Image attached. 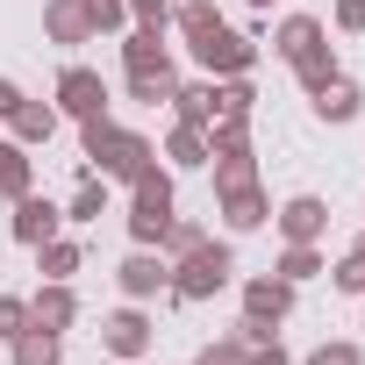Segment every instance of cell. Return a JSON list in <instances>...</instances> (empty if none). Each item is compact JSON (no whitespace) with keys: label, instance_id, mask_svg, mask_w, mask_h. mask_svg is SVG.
I'll use <instances>...</instances> for the list:
<instances>
[{"label":"cell","instance_id":"obj_5","mask_svg":"<svg viewBox=\"0 0 365 365\" xmlns=\"http://www.w3.org/2000/svg\"><path fill=\"white\" fill-rule=\"evenodd\" d=\"M51 101H58L65 122H101V115L115 108V101H108V79H101L93 65H65L58 86H51Z\"/></svg>","mask_w":365,"mask_h":365},{"label":"cell","instance_id":"obj_41","mask_svg":"<svg viewBox=\"0 0 365 365\" xmlns=\"http://www.w3.org/2000/svg\"><path fill=\"white\" fill-rule=\"evenodd\" d=\"M244 8H251V15H265V8H272V0H244Z\"/></svg>","mask_w":365,"mask_h":365},{"label":"cell","instance_id":"obj_23","mask_svg":"<svg viewBox=\"0 0 365 365\" xmlns=\"http://www.w3.org/2000/svg\"><path fill=\"white\" fill-rule=\"evenodd\" d=\"M215 115H230V122H251V115H258V86H251V72L215 79Z\"/></svg>","mask_w":365,"mask_h":365},{"label":"cell","instance_id":"obj_16","mask_svg":"<svg viewBox=\"0 0 365 365\" xmlns=\"http://www.w3.org/2000/svg\"><path fill=\"white\" fill-rule=\"evenodd\" d=\"M43 36H51L58 51H79V43H93L86 0H43Z\"/></svg>","mask_w":365,"mask_h":365},{"label":"cell","instance_id":"obj_30","mask_svg":"<svg viewBox=\"0 0 365 365\" xmlns=\"http://www.w3.org/2000/svg\"><path fill=\"white\" fill-rule=\"evenodd\" d=\"M201 237H208V230H201L194 215H172V222H165V237H158V251H165V258H187Z\"/></svg>","mask_w":365,"mask_h":365},{"label":"cell","instance_id":"obj_27","mask_svg":"<svg viewBox=\"0 0 365 365\" xmlns=\"http://www.w3.org/2000/svg\"><path fill=\"white\" fill-rule=\"evenodd\" d=\"M122 86H129V101L165 108V101H172V86H179V72H122Z\"/></svg>","mask_w":365,"mask_h":365},{"label":"cell","instance_id":"obj_22","mask_svg":"<svg viewBox=\"0 0 365 365\" xmlns=\"http://www.w3.org/2000/svg\"><path fill=\"white\" fill-rule=\"evenodd\" d=\"M272 272H279L287 287H308V279H322V272H329V258H322V244H287Z\"/></svg>","mask_w":365,"mask_h":365},{"label":"cell","instance_id":"obj_9","mask_svg":"<svg viewBox=\"0 0 365 365\" xmlns=\"http://www.w3.org/2000/svg\"><path fill=\"white\" fill-rule=\"evenodd\" d=\"M272 230H279L287 244H322V237H329V201H322V194H287V201L272 208Z\"/></svg>","mask_w":365,"mask_h":365},{"label":"cell","instance_id":"obj_36","mask_svg":"<svg viewBox=\"0 0 365 365\" xmlns=\"http://www.w3.org/2000/svg\"><path fill=\"white\" fill-rule=\"evenodd\" d=\"M22 329H29V301L22 294H0V344H15Z\"/></svg>","mask_w":365,"mask_h":365},{"label":"cell","instance_id":"obj_43","mask_svg":"<svg viewBox=\"0 0 365 365\" xmlns=\"http://www.w3.org/2000/svg\"><path fill=\"white\" fill-rule=\"evenodd\" d=\"M358 301H365V294H358ZM358 329H365V308H358Z\"/></svg>","mask_w":365,"mask_h":365},{"label":"cell","instance_id":"obj_35","mask_svg":"<svg viewBox=\"0 0 365 365\" xmlns=\"http://www.w3.org/2000/svg\"><path fill=\"white\" fill-rule=\"evenodd\" d=\"M194 365H244V336L230 329V336H215V344H201V351H194Z\"/></svg>","mask_w":365,"mask_h":365},{"label":"cell","instance_id":"obj_15","mask_svg":"<svg viewBox=\"0 0 365 365\" xmlns=\"http://www.w3.org/2000/svg\"><path fill=\"white\" fill-rule=\"evenodd\" d=\"M29 322H36V329H58V336H65V329L79 322V294H72V279H43V287L29 294Z\"/></svg>","mask_w":365,"mask_h":365},{"label":"cell","instance_id":"obj_21","mask_svg":"<svg viewBox=\"0 0 365 365\" xmlns=\"http://www.w3.org/2000/svg\"><path fill=\"white\" fill-rule=\"evenodd\" d=\"M8 365H65V336H58V329H36V322H29V329H22V336L8 344Z\"/></svg>","mask_w":365,"mask_h":365},{"label":"cell","instance_id":"obj_3","mask_svg":"<svg viewBox=\"0 0 365 365\" xmlns=\"http://www.w3.org/2000/svg\"><path fill=\"white\" fill-rule=\"evenodd\" d=\"M179 215V187H172V165H150L136 187H129V244H143V251H158V237H165V222Z\"/></svg>","mask_w":365,"mask_h":365},{"label":"cell","instance_id":"obj_28","mask_svg":"<svg viewBox=\"0 0 365 365\" xmlns=\"http://www.w3.org/2000/svg\"><path fill=\"white\" fill-rule=\"evenodd\" d=\"M208 172H215V194H230V187H251V179H258V150H237V158H208Z\"/></svg>","mask_w":365,"mask_h":365},{"label":"cell","instance_id":"obj_42","mask_svg":"<svg viewBox=\"0 0 365 365\" xmlns=\"http://www.w3.org/2000/svg\"><path fill=\"white\" fill-rule=\"evenodd\" d=\"M351 251H358V258H365V230H358V244H351Z\"/></svg>","mask_w":365,"mask_h":365},{"label":"cell","instance_id":"obj_14","mask_svg":"<svg viewBox=\"0 0 365 365\" xmlns=\"http://www.w3.org/2000/svg\"><path fill=\"white\" fill-rule=\"evenodd\" d=\"M308 108H315V122H329V129H344V122H358V115H365V86L336 72V79H322V86L308 93Z\"/></svg>","mask_w":365,"mask_h":365},{"label":"cell","instance_id":"obj_44","mask_svg":"<svg viewBox=\"0 0 365 365\" xmlns=\"http://www.w3.org/2000/svg\"><path fill=\"white\" fill-rule=\"evenodd\" d=\"M115 365H143V358H115Z\"/></svg>","mask_w":365,"mask_h":365},{"label":"cell","instance_id":"obj_19","mask_svg":"<svg viewBox=\"0 0 365 365\" xmlns=\"http://www.w3.org/2000/svg\"><path fill=\"white\" fill-rule=\"evenodd\" d=\"M165 108H172V122H194V129H208V122H215V79H179Z\"/></svg>","mask_w":365,"mask_h":365},{"label":"cell","instance_id":"obj_31","mask_svg":"<svg viewBox=\"0 0 365 365\" xmlns=\"http://www.w3.org/2000/svg\"><path fill=\"white\" fill-rule=\"evenodd\" d=\"M336 72H344V65H336V43H322L315 58H301V65H294V79H301V93H315V86H322V79H336Z\"/></svg>","mask_w":365,"mask_h":365},{"label":"cell","instance_id":"obj_1","mask_svg":"<svg viewBox=\"0 0 365 365\" xmlns=\"http://www.w3.org/2000/svg\"><path fill=\"white\" fill-rule=\"evenodd\" d=\"M79 143H86V172H101V179H122V187H136V179L158 165V143H150L143 129H122L115 115H101V122H79Z\"/></svg>","mask_w":365,"mask_h":365},{"label":"cell","instance_id":"obj_7","mask_svg":"<svg viewBox=\"0 0 365 365\" xmlns=\"http://www.w3.org/2000/svg\"><path fill=\"white\" fill-rule=\"evenodd\" d=\"M15 215H8V237L22 244V251H36V244H51V237H65V208L51 201V194H22V201H8Z\"/></svg>","mask_w":365,"mask_h":365},{"label":"cell","instance_id":"obj_8","mask_svg":"<svg viewBox=\"0 0 365 365\" xmlns=\"http://www.w3.org/2000/svg\"><path fill=\"white\" fill-rule=\"evenodd\" d=\"M115 287H122V301H158V294H172V258L136 244V251L115 265Z\"/></svg>","mask_w":365,"mask_h":365},{"label":"cell","instance_id":"obj_20","mask_svg":"<svg viewBox=\"0 0 365 365\" xmlns=\"http://www.w3.org/2000/svg\"><path fill=\"white\" fill-rule=\"evenodd\" d=\"M29 187H36V158L15 136H0V201H22Z\"/></svg>","mask_w":365,"mask_h":365},{"label":"cell","instance_id":"obj_29","mask_svg":"<svg viewBox=\"0 0 365 365\" xmlns=\"http://www.w3.org/2000/svg\"><path fill=\"white\" fill-rule=\"evenodd\" d=\"M237 150H251V122L215 115V122H208V158H237Z\"/></svg>","mask_w":365,"mask_h":365},{"label":"cell","instance_id":"obj_13","mask_svg":"<svg viewBox=\"0 0 365 365\" xmlns=\"http://www.w3.org/2000/svg\"><path fill=\"white\" fill-rule=\"evenodd\" d=\"M322 43H329V29H322L315 15H279V22H272V58H279L287 72H294L301 58H315Z\"/></svg>","mask_w":365,"mask_h":365},{"label":"cell","instance_id":"obj_33","mask_svg":"<svg viewBox=\"0 0 365 365\" xmlns=\"http://www.w3.org/2000/svg\"><path fill=\"white\" fill-rule=\"evenodd\" d=\"M301 365H365V344H351V336H329V344H315Z\"/></svg>","mask_w":365,"mask_h":365},{"label":"cell","instance_id":"obj_11","mask_svg":"<svg viewBox=\"0 0 365 365\" xmlns=\"http://www.w3.org/2000/svg\"><path fill=\"white\" fill-rule=\"evenodd\" d=\"M215 215H222L230 237H258L272 222V194L258 187V179H251V187H230V194H215Z\"/></svg>","mask_w":365,"mask_h":365},{"label":"cell","instance_id":"obj_26","mask_svg":"<svg viewBox=\"0 0 365 365\" xmlns=\"http://www.w3.org/2000/svg\"><path fill=\"white\" fill-rule=\"evenodd\" d=\"M101 215H108V179L86 172V179H79V194L65 201V222H101Z\"/></svg>","mask_w":365,"mask_h":365},{"label":"cell","instance_id":"obj_38","mask_svg":"<svg viewBox=\"0 0 365 365\" xmlns=\"http://www.w3.org/2000/svg\"><path fill=\"white\" fill-rule=\"evenodd\" d=\"M344 36H365V0H336V15H329Z\"/></svg>","mask_w":365,"mask_h":365},{"label":"cell","instance_id":"obj_40","mask_svg":"<svg viewBox=\"0 0 365 365\" xmlns=\"http://www.w3.org/2000/svg\"><path fill=\"white\" fill-rule=\"evenodd\" d=\"M29 93H22V79H8V72H0V122H15V108H22Z\"/></svg>","mask_w":365,"mask_h":365},{"label":"cell","instance_id":"obj_6","mask_svg":"<svg viewBox=\"0 0 365 365\" xmlns=\"http://www.w3.org/2000/svg\"><path fill=\"white\" fill-rule=\"evenodd\" d=\"M158 344V322L143 315V301H122L115 315H101V351L108 358H150Z\"/></svg>","mask_w":365,"mask_h":365},{"label":"cell","instance_id":"obj_12","mask_svg":"<svg viewBox=\"0 0 365 365\" xmlns=\"http://www.w3.org/2000/svg\"><path fill=\"white\" fill-rule=\"evenodd\" d=\"M122 72H179L172 43H165V22H129L122 29Z\"/></svg>","mask_w":365,"mask_h":365},{"label":"cell","instance_id":"obj_18","mask_svg":"<svg viewBox=\"0 0 365 365\" xmlns=\"http://www.w3.org/2000/svg\"><path fill=\"white\" fill-rule=\"evenodd\" d=\"M158 158H165L172 172H201V165H208V129H194V122H172Z\"/></svg>","mask_w":365,"mask_h":365},{"label":"cell","instance_id":"obj_24","mask_svg":"<svg viewBox=\"0 0 365 365\" xmlns=\"http://www.w3.org/2000/svg\"><path fill=\"white\" fill-rule=\"evenodd\" d=\"M172 29L179 36H208V29H222V8H215V0H172Z\"/></svg>","mask_w":365,"mask_h":365},{"label":"cell","instance_id":"obj_17","mask_svg":"<svg viewBox=\"0 0 365 365\" xmlns=\"http://www.w3.org/2000/svg\"><path fill=\"white\" fill-rule=\"evenodd\" d=\"M58 122H65V115H58V101H22L8 129H15V143H22V150H43V143L58 136Z\"/></svg>","mask_w":365,"mask_h":365},{"label":"cell","instance_id":"obj_25","mask_svg":"<svg viewBox=\"0 0 365 365\" xmlns=\"http://www.w3.org/2000/svg\"><path fill=\"white\" fill-rule=\"evenodd\" d=\"M79 265H86V251H79L72 237H51V244H36V272H43V279H72Z\"/></svg>","mask_w":365,"mask_h":365},{"label":"cell","instance_id":"obj_34","mask_svg":"<svg viewBox=\"0 0 365 365\" xmlns=\"http://www.w3.org/2000/svg\"><path fill=\"white\" fill-rule=\"evenodd\" d=\"M329 287H336V294H365V258H358V251H344V258L329 265Z\"/></svg>","mask_w":365,"mask_h":365},{"label":"cell","instance_id":"obj_32","mask_svg":"<svg viewBox=\"0 0 365 365\" xmlns=\"http://www.w3.org/2000/svg\"><path fill=\"white\" fill-rule=\"evenodd\" d=\"M86 22H93V36H122L129 29V0H86Z\"/></svg>","mask_w":365,"mask_h":365},{"label":"cell","instance_id":"obj_2","mask_svg":"<svg viewBox=\"0 0 365 365\" xmlns=\"http://www.w3.org/2000/svg\"><path fill=\"white\" fill-rule=\"evenodd\" d=\"M230 287H237V251L215 244V237H201L187 258H172V301L201 308V301H215V294H230Z\"/></svg>","mask_w":365,"mask_h":365},{"label":"cell","instance_id":"obj_10","mask_svg":"<svg viewBox=\"0 0 365 365\" xmlns=\"http://www.w3.org/2000/svg\"><path fill=\"white\" fill-rule=\"evenodd\" d=\"M237 294H244V322H265V329H279V322L294 315V294H301V287H287L279 272H251Z\"/></svg>","mask_w":365,"mask_h":365},{"label":"cell","instance_id":"obj_37","mask_svg":"<svg viewBox=\"0 0 365 365\" xmlns=\"http://www.w3.org/2000/svg\"><path fill=\"white\" fill-rule=\"evenodd\" d=\"M244 365H294V358H287L279 336H258V344H244Z\"/></svg>","mask_w":365,"mask_h":365},{"label":"cell","instance_id":"obj_39","mask_svg":"<svg viewBox=\"0 0 365 365\" xmlns=\"http://www.w3.org/2000/svg\"><path fill=\"white\" fill-rule=\"evenodd\" d=\"M129 22H165L172 29V0H129Z\"/></svg>","mask_w":365,"mask_h":365},{"label":"cell","instance_id":"obj_4","mask_svg":"<svg viewBox=\"0 0 365 365\" xmlns=\"http://www.w3.org/2000/svg\"><path fill=\"white\" fill-rule=\"evenodd\" d=\"M194 51V65H201V79H237V72H258V43L244 36V29H208V36H194L187 43Z\"/></svg>","mask_w":365,"mask_h":365}]
</instances>
